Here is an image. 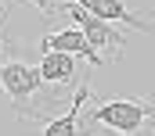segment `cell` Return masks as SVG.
<instances>
[{
  "label": "cell",
  "instance_id": "1",
  "mask_svg": "<svg viewBox=\"0 0 155 136\" xmlns=\"http://www.w3.org/2000/svg\"><path fill=\"white\" fill-rule=\"evenodd\" d=\"M87 136H155V100L152 93L137 97H97L90 93L79 115Z\"/></svg>",
  "mask_w": 155,
  "mask_h": 136
},
{
  "label": "cell",
  "instance_id": "2",
  "mask_svg": "<svg viewBox=\"0 0 155 136\" xmlns=\"http://www.w3.org/2000/svg\"><path fill=\"white\" fill-rule=\"evenodd\" d=\"M0 97L22 122H36V125H43L47 118H54L58 111L69 107V100H61L54 90L43 86L36 61L15 57V54L0 57Z\"/></svg>",
  "mask_w": 155,
  "mask_h": 136
},
{
  "label": "cell",
  "instance_id": "3",
  "mask_svg": "<svg viewBox=\"0 0 155 136\" xmlns=\"http://www.w3.org/2000/svg\"><path fill=\"white\" fill-rule=\"evenodd\" d=\"M58 11L65 14V18H72L79 29H83V36H87V47L94 50V57H97V65H112V61H119L123 57V50H126V36H123V29L119 25H108V22H101V18H94L90 11H83L76 0H61L58 4Z\"/></svg>",
  "mask_w": 155,
  "mask_h": 136
},
{
  "label": "cell",
  "instance_id": "4",
  "mask_svg": "<svg viewBox=\"0 0 155 136\" xmlns=\"http://www.w3.org/2000/svg\"><path fill=\"white\" fill-rule=\"evenodd\" d=\"M36 72L47 90H54L61 100H72L76 90L87 82V61H79L72 54H58V50H40Z\"/></svg>",
  "mask_w": 155,
  "mask_h": 136
},
{
  "label": "cell",
  "instance_id": "5",
  "mask_svg": "<svg viewBox=\"0 0 155 136\" xmlns=\"http://www.w3.org/2000/svg\"><path fill=\"white\" fill-rule=\"evenodd\" d=\"M58 22L47 29V32L40 36V50H58V54H72V57H79V61H87V65H97V57H94V50L87 47V36H83V29H79L72 18H65L61 11L54 14Z\"/></svg>",
  "mask_w": 155,
  "mask_h": 136
},
{
  "label": "cell",
  "instance_id": "6",
  "mask_svg": "<svg viewBox=\"0 0 155 136\" xmlns=\"http://www.w3.org/2000/svg\"><path fill=\"white\" fill-rule=\"evenodd\" d=\"M83 11L108 25H126L134 32H152V11L148 7H130L126 0H76Z\"/></svg>",
  "mask_w": 155,
  "mask_h": 136
},
{
  "label": "cell",
  "instance_id": "7",
  "mask_svg": "<svg viewBox=\"0 0 155 136\" xmlns=\"http://www.w3.org/2000/svg\"><path fill=\"white\" fill-rule=\"evenodd\" d=\"M90 93H94V90H90V79H87V82L76 90V97L69 100V107L43 122V133H40V136H76L79 133V115H83V104H87Z\"/></svg>",
  "mask_w": 155,
  "mask_h": 136
},
{
  "label": "cell",
  "instance_id": "8",
  "mask_svg": "<svg viewBox=\"0 0 155 136\" xmlns=\"http://www.w3.org/2000/svg\"><path fill=\"white\" fill-rule=\"evenodd\" d=\"M25 4H29L33 11H40L43 18H54V14H58V4H54V0H25Z\"/></svg>",
  "mask_w": 155,
  "mask_h": 136
},
{
  "label": "cell",
  "instance_id": "9",
  "mask_svg": "<svg viewBox=\"0 0 155 136\" xmlns=\"http://www.w3.org/2000/svg\"><path fill=\"white\" fill-rule=\"evenodd\" d=\"M76 136H87V133H83V129H79V133H76Z\"/></svg>",
  "mask_w": 155,
  "mask_h": 136
},
{
  "label": "cell",
  "instance_id": "10",
  "mask_svg": "<svg viewBox=\"0 0 155 136\" xmlns=\"http://www.w3.org/2000/svg\"><path fill=\"white\" fill-rule=\"evenodd\" d=\"M54 4H61V0H54Z\"/></svg>",
  "mask_w": 155,
  "mask_h": 136
}]
</instances>
